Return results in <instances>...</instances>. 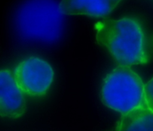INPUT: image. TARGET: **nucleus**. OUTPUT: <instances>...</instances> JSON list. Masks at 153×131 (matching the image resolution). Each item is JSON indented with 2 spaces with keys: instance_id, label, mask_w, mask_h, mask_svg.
<instances>
[{
  "instance_id": "1",
  "label": "nucleus",
  "mask_w": 153,
  "mask_h": 131,
  "mask_svg": "<svg viewBox=\"0 0 153 131\" xmlns=\"http://www.w3.org/2000/svg\"><path fill=\"white\" fill-rule=\"evenodd\" d=\"M97 43L119 65L131 66L149 61L147 40L141 22L132 16L106 19L96 25Z\"/></svg>"
},
{
  "instance_id": "2",
  "label": "nucleus",
  "mask_w": 153,
  "mask_h": 131,
  "mask_svg": "<svg viewBox=\"0 0 153 131\" xmlns=\"http://www.w3.org/2000/svg\"><path fill=\"white\" fill-rule=\"evenodd\" d=\"M58 0H22L15 10L13 26L18 35L33 43L52 44L64 34V14Z\"/></svg>"
},
{
  "instance_id": "3",
  "label": "nucleus",
  "mask_w": 153,
  "mask_h": 131,
  "mask_svg": "<svg viewBox=\"0 0 153 131\" xmlns=\"http://www.w3.org/2000/svg\"><path fill=\"white\" fill-rule=\"evenodd\" d=\"M145 84L130 66H120L106 75L101 89L103 103L123 115L132 110L147 107Z\"/></svg>"
},
{
  "instance_id": "4",
  "label": "nucleus",
  "mask_w": 153,
  "mask_h": 131,
  "mask_svg": "<svg viewBox=\"0 0 153 131\" xmlns=\"http://www.w3.org/2000/svg\"><path fill=\"white\" fill-rule=\"evenodd\" d=\"M13 75L24 93L41 97L46 95L53 82L54 71L47 61L31 57L16 66Z\"/></svg>"
},
{
  "instance_id": "5",
  "label": "nucleus",
  "mask_w": 153,
  "mask_h": 131,
  "mask_svg": "<svg viewBox=\"0 0 153 131\" xmlns=\"http://www.w3.org/2000/svg\"><path fill=\"white\" fill-rule=\"evenodd\" d=\"M26 110L24 92L16 83L13 74L7 69L0 72V114L3 118L15 119Z\"/></svg>"
},
{
  "instance_id": "6",
  "label": "nucleus",
  "mask_w": 153,
  "mask_h": 131,
  "mask_svg": "<svg viewBox=\"0 0 153 131\" xmlns=\"http://www.w3.org/2000/svg\"><path fill=\"white\" fill-rule=\"evenodd\" d=\"M122 0H61L60 5L65 15H85L102 17L111 13Z\"/></svg>"
},
{
  "instance_id": "7",
  "label": "nucleus",
  "mask_w": 153,
  "mask_h": 131,
  "mask_svg": "<svg viewBox=\"0 0 153 131\" xmlns=\"http://www.w3.org/2000/svg\"><path fill=\"white\" fill-rule=\"evenodd\" d=\"M116 131H153V111L143 107L123 114Z\"/></svg>"
},
{
  "instance_id": "8",
  "label": "nucleus",
  "mask_w": 153,
  "mask_h": 131,
  "mask_svg": "<svg viewBox=\"0 0 153 131\" xmlns=\"http://www.w3.org/2000/svg\"><path fill=\"white\" fill-rule=\"evenodd\" d=\"M145 98L147 107L153 111V77L145 84Z\"/></svg>"
}]
</instances>
